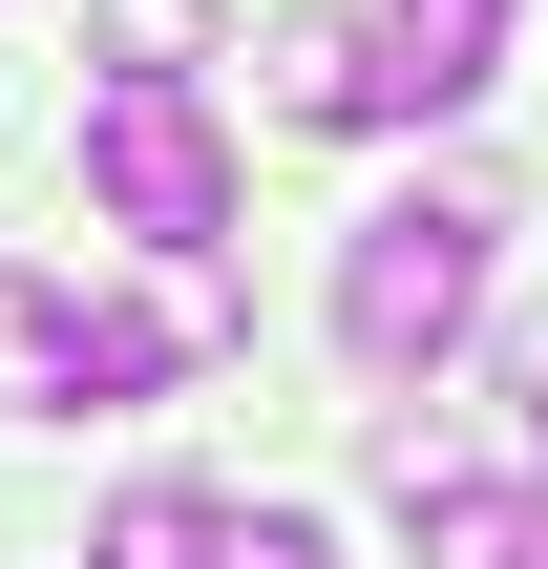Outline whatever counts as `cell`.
Here are the masks:
<instances>
[{"label":"cell","instance_id":"1","mask_svg":"<svg viewBox=\"0 0 548 569\" xmlns=\"http://www.w3.org/2000/svg\"><path fill=\"white\" fill-rule=\"evenodd\" d=\"M486 190H401V211H359L338 232V359L359 380H422V359H465L486 338Z\"/></svg>","mask_w":548,"mask_h":569},{"label":"cell","instance_id":"2","mask_svg":"<svg viewBox=\"0 0 548 569\" xmlns=\"http://www.w3.org/2000/svg\"><path fill=\"white\" fill-rule=\"evenodd\" d=\"M232 127L190 106V84H106L84 106V211L127 232V253H169V274H211V232H232Z\"/></svg>","mask_w":548,"mask_h":569},{"label":"cell","instance_id":"3","mask_svg":"<svg viewBox=\"0 0 548 569\" xmlns=\"http://www.w3.org/2000/svg\"><path fill=\"white\" fill-rule=\"evenodd\" d=\"M380 486H401V528H422V569H548V486H465L422 422L380 443Z\"/></svg>","mask_w":548,"mask_h":569},{"label":"cell","instance_id":"4","mask_svg":"<svg viewBox=\"0 0 548 569\" xmlns=\"http://www.w3.org/2000/svg\"><path fill=\"white\" fill-rule=\"evenodd\" d=\"M359 42H380V127H444L507 84V0H380Z\"/></svg>","mask_w":548,"mask_h":569},{"label":"cell","instance_id":"5","mask_svg":"<svg viewBox=\"0 0 548 569\" xmlns=\"http://www.w3.org/2000/svg\"><path fill=\"white\" fill-rule=\"evenodd\" d=\"M211 359V296H63V401H169Z\"/></svg>","mask_w":548,"mask_h":569},{"label":"cell","instance_id":"6","mask_svg":"<svg viewBox=\"0 0 548 569\" xmlns=\"http://www.w3.org/2000/svg\"><path fill=\"white\" fill-rule=\"evenodd\" d=\"M275 127H380V42L359 21H275Z\"/></svg>","mask_w":548,"mask_h":569},{"label":"cell","instance_id":"7","mask_svg":"<svg viewBox=\"0 0 548 569\" xmlns=\"http://www.w3.org/2000/svg\"><path fill=\"white\" fill-rule=\"evenodd\" d=\"M84 569H232V507H211V486H127V507L84 528Z\"/></svg>","mask_w":548,"mask_h":569},{"label":"cell","instance_id":"8","mask_svg":"<svg viewBox=\"0 0 548 569\" xmlns=\"http://www.w3.org/2000/svg\"><path fill=\"white\" fill-rule=\"evenodd\" d=\"M84 42H106V84H190L211 63V0H84Z\"/></svg>","mask_w":548,"mask_h":569},{"label":"cell","instance_id":"9","mask_svg":"<svg viewBox=\"0 0 548 569\" xmlns=\"http://www.w3.org/2000/svg\"><path fill=\"white\" fill-rule=\"evenodd\" d=\"M0 401H63V296L0 274Z\"/></svg>","mask_w":548,"mask_h":569},{"label":"cell","instance_id":"10","mask_svg":"<svg viewBox=\"0 0 548 569\" xmlns=\"http://www.w3.org/2000/svg\"><path fill=\"white\" fill-rule=\"evenodd\" d=\"M232 569H338V549H317L296 507H253V528H232Z\"/></svg>","mask_w":548,"mask_h":569},{"label":"cell","instance_id":"11","mask_svg":"<svg viewBox=\"0 0 548 569\" xmlns=\"http://www.w3.org/2000/svg\"><path fill=\"white\" fill-rule=\"evenodd\" d=\"M507 401H528V422H548V317H507Z\"/></svg>","mask_w":548,"mask_h":569}]
</instances>
